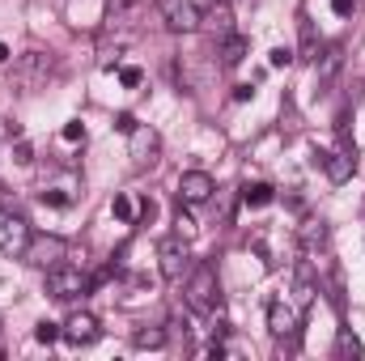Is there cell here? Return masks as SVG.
<instances>
[{"mask_svg":"<svg viewBox=\"0 0 365 361\" xmlns=\"http://www.w3.org/2000/svg\"><path fill=\"white\" fill-rule=\"evenodd\" d=\"M182 298H187V306H191L195 315H212V310H221V285H217V268H212V264H191Z\"/></svg>","mask_w":365,"mask_h":361,"instance_id":"1","label":"cell"},{"mask_svg":"<svg viewBox=\"0 0 365 361\" xmlns=\"http://www.w3.org/2000/svg\"><path fill=\"white\" fill-rule=\"evenodd\" d=\"M30 243H34L30 221H26V217H21L9 200H0V251H4L9 260H26Z\"/></svg>","mask_w":365,"mask_h":361,"instance_id":"2","label":"cell"},{"mask_svg":"<svg viewBox=\"0 0 365 361\" xmlns=\"http://www.w3.org/2000/svg\"><path fill=\"white\" fill-rule=\"evenodd\" d=\"M90 289H93V280H90L81 268H68V264H56V268H47V293H51L56 302L86 298Z\"/></svg>","mask_w":365,"mask_h":361,"instance_id":"3","label":"cell"},{"mask_svg":"<svg viewBox=\"0 0 365 361\" xmlns=\"http://www.w3.org/2000/svg\"><path fill=\"white\" fill-rule=\"evenodd\" d=\"M56 73V60L51 56H43V51H26L21 60H17V73H13V81H17V90L21 93H34L47 86V77Z\"/></svg>","mask_w":365,"mask_h":361,"instance_id":"4","label":"cell"},{"mask_svg":"<svg viewBox=\"0 0 365 361\" xmlns=\"http://www.w3.org/2000/svg\"><path fill=\"white\" fill-rule=\"evenodd\" d=\"M145 9H149V0H106V30L110 34L119 30V39L128 43L136 34V26H140Z\"/></svg>","mask_w":365,"mask_h":361,"instance_id":"5","label":"cell"},{"mask_svg":"<svg viewBox=\"0 0 365 361\" xmlns=\"http://www.w3.org/2000/svg\"><path fill=\"white\" fill-rule=\"evenodd\" d=\"M158 13L175 34H195L204 26V13H200L195 0H158Z\"/></svg>","mask_w":365,"mask_h":361,"instance_id":"6","label":"cell"},{"mask_svg":"<svg viewBox=\"0 0 365 361\" xmlns=\"http://www.w3.org/2000/svg\"><path fill=\"white\" fill-rule=\"evenodd\" d=\"M158 260H162V276H166L170 285H179L182 276L191 272V260H187V238H182V234L162 238V243H158Z\"/></svg>","mask_w":365,"mask_h":361,"instance_id":"7","label":"cell"},{"mask_svg":"<svg viewBox=\"0 0 365 361\" xmlns=\"http://www.w3.org/2000/svg\"><path fill=\"white\" fill-rule=\"evenodd\" d=\"M158 158H162V136L153 132V128H132V166L136 171H149V166H158Z\"/></svg>","mask_w":365,"mask_h":361,"instance_id":"8","label":"cell"},{"mask_svg":"<svg viewBox=\"0 0 365 361\" xmlns=\"http://www.w3.org/2000/svg\"><path fill=\"white\" fill-rule=\"evenodd\" d=\"M212 191H217V183H212V175H204V171H182L179 175V200L182 204H208Z\"/></svg>","mask_w":365,"mask_h":361,"instance_id":"9","label":"cell"},{"mask_svg":"<svg viewBox=\"0 0 365 361\" xmlns=\"http://www.w3.org/2000/svg\"><path fill=\"white\" fill-rule=\"evenodd\" d=\"M98 336H102V327H98V319H93L90 310H73V315H68V323H64V340H68V345L86 349Z\"/></svg>","mask_w":365,"mask_h":361,"instance_id":"10","label":"cell"},{"mask_svg":"<svg viewBox=\"0 0 365 361\" xmlns=\"http://www.w3.org/2000/svg\"><path fill=\"white\" fill-rule=\"evenodd\" d=\"M327 238H331V230H327V221H323V217H306V221L297 225V247H302L306 255L323 251V247H327Z\"/></svg>","mask_w":365,"mask_h":361,"instance_id":"11","label":"cell"},{"mask_svg":"<svg viewBox=\"0 0 365 361\" xmlns=\"http://www.w3.org/2000/svg\"><path fill=\"white\" fill-rule=\"evenodd\" d=\"M323 171H327V179L331 183H349L357 175V149H340V153H323V162H319Z\"/></svg>","mask_w":365,"mask_h":361,"instance_id":"12","label":"cell"},{"mask_svg":"<svg viewBox=\"0 0 365 361\" xmlns=\"http://www.w3.org/2000/svg\"><path fill=\"white\" fill-rule=\"evenodd\" d=\"M64 238H34L30 243V251H26V260L30 264H38V268H56L60 260H64Z\"/></svg>","mask_w":365,"mask_h":361,"instance_id":"13","label":"cell"},{"mask_svg":"<svg viewBox=\"0 0 365 361\" xmlns=\"http://www.w3.org/2000/svg\"><path fill=\"white\" fill-rule=\"evenodd\" d=\"M297 323H302V319H297V310H293L289 302H272V306H268V327H272V336H280V340H284V336H297Z\"/></svg>","mask_w":365,"mask_h":361,"instance_id":"14","label":"cell"},{"mask_svg":"<svg viewBox=\"0 0 365 361\" xmlns=\"http://www.w3.org/2000/svg\"><path fill=\"white\" fill-rule=\"evenodd\" d=\"M247 47H251V43H247L242 34H225V39H221V47H217L221 68H238V64L247 60Z\"/></svg>","mask_w":365,"mask_h":361,"instance_id":"15","label":"cell"},{"mask_svg":"<svg viewBox=\"0 0 365 361\" xmlns=\"http://www.w3.org/2000/svg\"><path fill=\"white\" fill-rule=\"evenodd\" d=\"M272 200H276L272 183H247V187H242V204H251V208H268Z\"/></svg>","mask_w":365,"mask_h":361,"instance_id":"16","label":"cell"},{"mask_svg":"<svg viewBox=\"0 0 365 361\" xmlns=\"http://www.w3.org/2000/svg\"><path fill=\"white\" fill-rule=\"evenodd\" d=\"M297 26H302V47H297V60L314 64V60H319V34H314V26H310L306 17H302Z\"/></svg>","mask_w":365,"mask_h":361,"instance_id":"17","label":"cell"},{"mask_svg":"<svg viewBox=\"0 0 365 361\" xmlns=\"http://www.w3.org/2000/svg\"><path fill=\"white\" fill-rule=\"evenodd\" d=\"M208 26L217 30V39L234 34V17H230V4H212V9H208Z\"/></svg>","mask_w":365,"mask_h":361,"instance_id":"18","label":"cell"},{"mask_svg":"<svg viewBox=\"0 0 365 361\" xmlns=\"http://www.w3.org/2000/svg\"><path fill=\"white\" fill-rule=\"evenodd\" d=\"M336 353H340V357H361L365 349H361V340H357L349 327H340V336H336Z\"/></svg>","mask_w":365,"mask_h":361,"instance_id":"19","label":"cell"},{"mask_svg":"<svg viewBox=\"0 0 365 361\" xmlns=\"http://www.w3.org/2000/svg\"><path fill=\"white\" fill-rule=\"evenodd\" d=\"M132 345H136V349H162V345H166V332H162V327H145V332L132 336Z\"/></svg>","mask_w":365,"mask_h":361,"instance_id":"20","label":"cell"},{"mask_svg":"<svg viewBox=\"0 0 365 361\" xmlns=\"http://www.w3.org/2000/svg\"><path fill=\"white\" fill-rule=\"evenodd\" d=\"M327 298H331L336 310H344V276H340V268L327 272Z\"/></svg>","mask_w":365,"mask_h":361,"instance_id":"21","label":"cell"},{"mask_svg":"<svg viewBox=\"0 0 365 361\" xmlns=\"http://www.w3.org/2000/svg\"><path fill=\"white\" fill-rule=\"evenodd\" d=\"M34 340H38V345H56V340H64V327L51 323V319H43V323L34 327Z\"/></svg>","mask_w":365,"mask_h":361,"instance_id":"22","label":"cell"},{"mask_svg":"<svg viewBox=\"0 0 365 361\" xmlns=\"http://www.w3.org/2000/svg\"><path fill=\"white\" fill-rule=\"evenodd\" d=\"M336 68H340V47H327V56H323V68H319V77H323V81H331V77H336Z\"/></svg>","mask_w":365,"mask_h":361,"instance_id":"23","label":"cell"},{"mask_svg":"<svg viewBox=\"0 0 365 361\" xmlns=\"http://www.w3.org/2000/svg\"><path fill=\"white\" fill-rule=\"evenodd\" d=\"M110 213H115L119 221H128V225L136 221V208H132V200H128V195H115V204H110Z\"/></svg>","mask_w":365,"mask_h":361,"instance_id":"24","label":"cell"},{"mask_svg":"<svg viewBox=\"0 0 365 361\" xmlns=\"http://www.w3.org/2000/svg\"><path fill=\"white\" fill-rule=\"evenodd\" d=\"M175 230H179L182 238H187V243L195 238V221H191V213H187L182 204H179V213H175Z\"/></svg>","mask_w":365,"mask_h":361,"instance_id":"25","label":"cell"},{"mask_svg":"<svg viewBox=\"0 0 365 361\" xmlns=\"http://www.w3.org/2000/svg\"><path fill=\"white\" fill-rule=\"evenodd\" d=\"M268 64H272V68H289V64H293V51H289V47H272V51H268Z\"/></svg>","mask_w":365,"mask_h":361,"instance_id":"26","label":"cell"},{"mask_svg":"<svg viewBox=\"0 0 365 361\" xmlns=\"http://www.w3.org/2000/svg\"><path fill=\"white\" fill-rule=\"evenodd\" d=\"M38 200H43V204H51V208H64V204H68V191H60V187H47Z\"/></svg>","mask_w":365,"mask_h":361,"instance_id":"27","label":"cell"},{"mask_svg":"<svg viewBox=\"0 0 365 361\" xmlns=\"http://www.w3.org/2000/svg\"><path fill=\"white\" fill-rule=\"evenodd\" d=\"M119 81H123V90H136L145 81V73L140 68H119Z\"/></svg>","mask_w":365,"mask_h":361,"instance_id":"28","label":"cell"},{"mask_svg":"<svg viewBox=\"0 0 365 361\" xmlns=\"http://www.w3.org/2000/svg\"><path fill=\"white\" fill-rule=\"evenodd\" d=\"M64 141H73V145H77V141H86V123H81V119L64 123Z\"/></svg>","mask_w":365,"mask_h":361,"instance_id":"29","label":"cell"},{"mask_svg":"<svg viewBox=\"0 0 365 361\" xmlns=\"http://www.w3.org/2000/svg\"><path fill=\"white\" fill-rule=\"evenodd\" d=\"M13 162H21V166H30V162H34V149H30V141H17V149H13Z\"/></svg>","mask_w":365,"mask_h":361,"instance_id":"30","label":"cell"},{"mask_svg":"<svg viewBox=\"0 0 365 361\" xmlns=\"http://www.w3.org/2000/svg\"><path fill=\"white\" fill-rule=\"evenodd\" d=\"M153 217H158V204H153V200H145V204H140V213H136V221H140V225H153Z\"/></svg>","mask_w":365,"mask_h":361,"instance_id":"31","label":"cell"},{"mask_svg":"<svg viewBox=\"0 0 365 361\" xmlns=\"http://www.w3.org/2000/svg\"><path fill=\"white\" fill-rule=\"evenodd\" d=\"M353 9H357V0H331V13L336 17H353Z\"/></svg>","mask_w":365,"mask_h":361,"instance_id":"32","label":"cell"},{"mask_svg":"<svg viewBox=\"0 0 365 361\" xmlns=\"http://www.w3.org/2000/svg\"><path fill=\"white\" fill-rule=\"evenodd\" d=\"M115 128H119V132H128V136H132V128H136V115H128V111H123V115H119V119H115Z\"/></svg>","mask_w":365,"mask_h":361,"instance_id":"33","label":"cell"},{"mask_svg":"<svg viewBox=\"0 0 365 361\" xmlns=\"http://www.w3.org/2000/svg\"><path fill=\"white\" fill-rule=\"evenodd\" d=\"M251 98H255L251 86H234V102H251Z\"/></svg>","mask_w":365,"mask_h":361,"instance_id":"34","label":"cell"},{"mask_svg":"<svg viewBox=\"0 0 365 361\" xmlns=\"http://www.w3.org/2000/svg\"><path fill=\"white\" fill-rule=\"evenodd\" d=\"M4 60H9V47H4V43H0V64H4Z\"/></svg>","mask_w":365,"mask_h":361,"instance_id":"35","label":"cell"}]
</instances>
